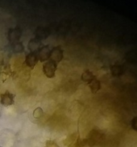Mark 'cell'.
Returning a JSON list of instances; mask_svg holds the SVG:
<instances>
[{
	"instance_id": "cell-2",
	"label": "cell",
	"mask_w": 137,
	"mask_h": 147,
	"mask_svg": "<svg viewBox=\"0 0 137 147\" xmlns=\"http://www.w3.org/2000/svg\"><path fill=\"white\" fill-rule=\"evenodd\" d=\"M15 102V95L9 90L0 94V103L5 107L13 106Z\"/></svg>"
},
{
	"instance_id": "cell-14",
	"label": "cell",
	"mask_w": 137,
	"mask_h": 147,
	"mask_svg": "<svg viewBox=\"0 0 137 147\" xmlns=\"http://www.w3.org/2000/svg\"><path fill=\"white\" fill-rule=\"evenodd\" d=\"M131 126L135 131H136V117H134L131 121Z\"/></svg>"
},
{
	"instance_id": "cell-12",
	"label": "cell",
	"mask_w": 137,
	"mask_h": 147,
	"mask_svg": "<svg viewBox=\"0 0 137 147\" xmlns=\"http://www.w3.org/2000/svg\"><path fill=\"white\" fill-rule=\"evenodd\" d=\"M13 46V50L15 53H22L24 51V45L21 42H18L14 44H12Z\"/></svg>"
},
{
	"instance_id": "cell-11",
	"label": "cell",
	"mask_w": 137,
	"mask_h": 147,
	"mask_svg": "<svg viewBox=\"0 0 137 147\" xmlns=\"http://www.w3.org/2000/svg\"><path fill=\"white\" fill-rule=\"evenodd\" d=\"M44 110H43L42 108L40 107V106L36 108V109L34 110V111H33V113H32L33 117L36 119H41V118L44 116Z\"/></svg>"
},
{
	"instance_id": "cell-9",
	"label": "cell",
	"mask_w": 137,
	"mask_h": 147,
	"mask_svg": "<svg viewBox=\"0 0 137 147\" xmlns=\"http://www.w3.org/2000/svg\"><path fill=\"white\" fill-rule=\"evenodd\" d=\"M96 77V76L95 75H94V73H93L91 70H84V73L81 74V78L83 82H84V83H86V84H88V83H89L93 79L95 78Z\"/></svg>"
},
{
	"instance_id": "cell-3",
	"label": "cell",
	"mask_w": 137,
	"mask_h": 147,
	"mask_svg": "<svg viewBox=\"0 0 137 147\" xmlns=\"http://www.w3.org/2000/svg\"><path fill=\"white\" fill-rule=\"evenodd\" d=\"M51 50V48L49 47V45H43L42 47L37 53L39 58V61H40L41 63H45V62L50 60Z\"/></svg>"
},
{
	"instance_id": "cell-13",
	"label": "cell",
	"mask_w": 137,
	"mask_h": 147,
	"mask_svg": "<svg viewBox=\"0 0 137 147\" xmlns=\"http://www.w3.org/2000/svg\"><path fill=\"white\" fill-rule=\"evenodd\" d=\"M45 147H59L58 144L52 140H48L46 142Z\"/></svg>"
},
{
	"instance_id": "cell-7",
	"label": "cell",
	"mask_w": 137,
	"mask_h": 147,
	"mask_svg": "<svg viewBox=\"0 0 137 147\" xmlns=\"http://www.w3.org/2000/svg\"><path fill=\"white\" fill-rule=\"evenodd\" d=\"M43 46V43L41 40H39L37 37L31 38L29 41L27 45V48L29 50L30 53H37L38 50Z\"/></svg>"
},
{
	"instance_id": "cell-6",
	"label": "cell",
	"mask_w": 137,
	"mask_h": 147,
	"mask_svg": "<svg viewBox=\"0 0 137 147\" xmlns=\"http://www.w3.org/2000/svg\"><path fill=\"white\" fill-rule=\"evenodd\" d=\"M39 62V61L37 53H30V52L27 55L25 60H24V63L26 64V65L31 70H33L34 68V67L37 65Z\"/></svg>"
},
{
	"instance_id": "cell-1",
	"label": "cell",
	"mask_w": 137,
	"mask_h": 147,
	"mask_svg": "<svg viewBox=\"0 0 137 147\" xmlns=\"http://www.w3.org/2000/svg\"><path fill=\"white\" fill-rule=\"evenodd\" d=\"M58 68V64L51 60H49L43 64L42 70L44 75L47 78H54L56 76V72Z\"/></svg>"
},
{
	"instance_id": "cell-8",
	"label": "cell",
	"mask_w": 137,
	"mask_h": 147,
	"mask_svg": "<svg viewBox=\"0 0 137 147\" xmlns=\"http://www.w3.org/2000/svg\"><path fill=\"white\" fill-rule=\"evenodd\" d=\"M87 85L92 93H96L101 89V82L96 77Z\"/></svg>"
},
{
	"instance_id": "cell-5",
	"label": "cell",
	"mask_w": 137,
	"mask_h": 147,
	"mask_svg": "<svg viewBox=\"0 0 137 147\" xmlns=\"http://www.w3.org/2000/svg\"><path fill=\"white\" fill-rule=\"evenodd\" d=\"M22 34V31L19 27L9 29L8 32V40L11 44H14L19 41Z\"/></svg>"
},
{
	"instance_id": "cell-4",
	"label": "cell",
	"mask_w": 137,
	"mask_h": 147,
	"mask_svg": "<svg viewBox=\"0 0 137 147\" xmlns=\"http://www.w3.org/2000/svg\"><path fill=\"white\" fill-rule=\"evenodd\" d=\"M63 58H64V50L61 48V46H56L51 48L50 60L59 64L61 63Z\"/></svg>"
},
{
	"instance_id": "cell-10",
	"label": "cell",
	"mask_w": 137,
	"mask_h": 147,
	"mask_svg": "<svg viewBox=\"0 0 137 147\" xmlns=\"http://www.w3.org/2000/svg\"><path fill=\"white\" fill-rule=\"evenodd\" d=\"M49 35V32L47 31V28H43V27H39L36 30V37L39 40H41L42 39L47 38Z\"/></svg>"
}]
</instances>
